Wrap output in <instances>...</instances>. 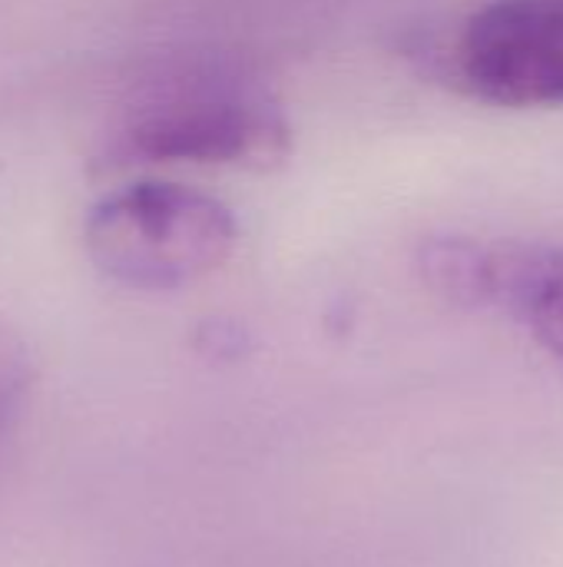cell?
I'll return each instance as SVG.
<instances>
[{
  "instance_id": "obj_1",
  "label": "cell",
  "mask_w": 563,
  "mask_h": 567,
  "mask_svg": "<svg viewBox=\"0 0 563 567\" xmlns=\"http://www.w3.org/2000/svg\"><path fill=\"white\" fill-rule=\"evenodd\" d=\"M292 150L279 103L252 80L189 73L156 83L119 120L110 156L119 163H202L272 169Z\"/></svg>"
},
{
  "instance_id": "obj_2",
  "label": "cell",
  "mask_w": 563,
  "mask_h": 567,
  "mask_svg": "<svg viewBox=\"0 0 563 567\" xmlns=\"http://www.w3.org/2000/svg\"><path fill=\"white\" fill-rule=\"evenodd\" d=\"M93 266L126 289L173 292L216 272L236 249L226 203L179 186L136 183L106 196L83 226Z\"/></svg>"
},
{
  "instance_id": "obj_3",
  "label": "cell",
  "mask_w": 563,
  "mask_h": 567,
  "mask_svg": "<svg viewBox=\"0 0 563 567\" xmlns=\"http://www.w3.org/2000/svg\"><path fill=\"white\" fill-rule=\"evenodd\" d=\"M458 83L494 106H563V0H491L451 43Z\"/></svg>"
},
{
  "instance_id": "obj_4",
  "label": "cell",
  "mask_w": 563,
  "mask_h": 567,
  "mask_svg": "<svg viewBox=\"0 0 563 567\" xmlns=\"http://www.w3.org/2000/svg\"><path fill=\"white\" fill-rule=\"evenodd\" d=\"M491 309L521 322L563 375V249L494 243Z\"/></svg>"
},
{
  "instance_id": "obj_5",
  "label": "cell",
  "mask_w": 563,
  "mask_h": 567,
  "mask_svg": "<svg viewBox=\"0 0 563 567\" xmlns=\"http://www.w3.org/2000/svg\"><path fill=\"white\" fill-rule=\"evenodd\" d=\"M418 272L425 286L458 309H491L494 243L465 236H435L418 249Z\"/></svg>"
},
{
  "instance_id": "obj_6",
  "label": "cell",
  "mask_w": 563,
  "mask_h": 567,
  "mask_svg": "<svg viewBox=\"0 0 563 567\" xmlns=\"http://www.w3.org/2000/svg\"><path fill=\"white\" fill-rule=\"evenodd\" d=\"M33 392V355L17 329L0 322V455L13 442Z\"/></svg>"
}]
</instances>
